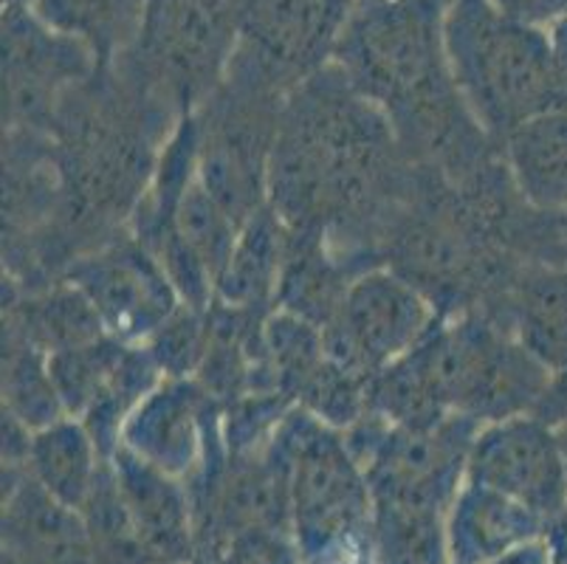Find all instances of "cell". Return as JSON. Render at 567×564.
<instances>
[{
	"mask_svg": "<svg viewBox=\"0 0 567 564\" xmlns=\"http://www.w3.org/2000/svg\"><path fill=\"white\" fill-rule=\"evenodd\" d=\"M441 38L457 96L483 131L505 139L556 107L548 31L503 18L488 0H452Z\"/></svg>",
	"mask_w": 567,
	"mask_h": 564,
	"instance_id": "cell-1",
	"label": "cell"
},
{
	"mask_svg": "<svg viewBox=\"0 0 567 564\" xmlns=\"http://www.w3.org/2000/svg\"><path fill=\"white\" fill-rule=\"evenodd\" d=\"M410 356L443 410L477 423L534 412L550 376L508 330L483 319L435 325Z\"/></svg>",
	"mask_w": 567,
	"mask_h": 564,
	"instance_id": "cell-2",
	"label": "cell"
},
{
	"mask_svg": "<svg viewBox=\"0 0 567 564\" xmlns=\"http://www.w3.org/2000/svg\"><path fill=\"white\" fill-rule=\"evenodd\" d=\"M271 447L286 458L291 534L300 553L373 527V494L342 429L297 407L282 418Z\"/></svg>",
	"mask_w": 567,
	"mask_h": 564,
	"instance_id": "cell-3",
	"label": "cell"
},
{
	"mask_svg": "<svg viewBox=\"0 0 567 564\" xmlns=\"http://www.w3.org/2000/svg\"><path fill=\"white\" fill-rule=\"evenodd\" d=\"M435 328V314L410 279L370 271L350 283L337 317L322 328L324 353L342 370L370 381L410 356Z\"/></svg>",
	"mask_w": 567,
	"mask_h": 564,
	"instance_id": "cell-4",
	"label": "cell"
},
{
	"mask_svg": "<svg viewBox=\"0 0 567 564\" xmlns=\"http://www.w3.org/2000/svg\"><path fill=\"white\" fill-rule=\"evenodd\" d=\"M466 480L512 496L545 522L567 509L559 432L530 412L477 427L468 447Z\"/></svg>",
	"mask_w": 567,
	"mask_h": 564,
	"instance_id": "cell-5",
	"label": "cell"
},
{
	"mask_svg": "<svg viewBox=\"0 0 567 564\" xmlns=\"http://www.w3.org/2000/svg\"><path fill=\"white\" fill-rule=\"evenodd\" d=\"M215 396L198 379H162L122 429L118 447L193 485L209 478L213 447L224 443Z\"/></svg>",
	"mask_w": 567,
	"mask_h": 564,
	"instance_id": "cell-6",
	"label": "cell"
},
{
	"mask_svg": "<svg viewBox=\"0 0 567 564\" xmlns=\"http://www.w3.org/2000/svg\"><path fill=\"white\" fill-rule=\"evenodd\" d=\"M71 286L94 305L107 334L125 345H147L184 305L144 243L107 246L85 257L71 268Z\"/></svg>",
	"mask_w": 567,
	"mask_h": 564,
	"instance_id": "cell-7",
	"label": "cell"
},
{
	"mask_svg": "<svg viewBox=\"0 0 567 564\" xmlns=\"http://www.w3.org/2000/svg\"><path fill=\"white\" fill-rule=\"evenodd\" d=\"M118 494L125 500L144 545L156 564L195 562V514L193 491L184 480L169 478L156 465L144 463L118 447L111 458Z\"/></svg>",
	"mask_w": 567,
	"mask_h": 564,
	"instance_id": "cell-8",
	"label": "cell"
},
{
	"mask_svg": "<svg viewBox=\"0 0 567 564\" xmlns=\"http://www.w3.org/2000/svg\"><path fill=\"white\" fill-rule=\"evenodd\" d=\"M548 522L512 496L481 483H463L446 514L450 564H488L505 551L539 540Z\"/></svg>",
	"mask_w": 567,
	"mask_h": 564,
	"instance_id": "cell-9",
	"label": "cell"
},
{
	"mask_svg": "<svg viewBox=\"0 0 567 564\" xmlns=\"http://www.w3.org/2000/svg\"><path fill=\"white\" fill-rule=\"evenodd\" d=\"M514 193L539 215L567 212V107H548L503 139Z\"/></svg>",
	"mask_w": 567,
	"mask_h": 564,
	"instance_id": "cell-10",
	"label": "cell"
},
{
	"mask_svg": "<svg viewBox=\"0 0 567 564\" xmlns=\"http://www.w3.org/2000/svg\"><path fill=\"white\" fill-rule=\"evenodd\" d=\"M514 339L548 370L567 365V266L525 268L508 291L505 325Z\"/></svg>",
	"mask_w": 567,
	"mask_h": 564,
	"instance_id": "cell-11",
	"label": "cell"
},
{
	"mask_svg": "<svg viewBox=\"0 0 567 564\" xmlns=\"http://www.w3.org/2000/svg\"><path fill=\"white\" fill-rule=\"evenodd\" d=\"M29 478L56 500L80 511L107 458L80 418L65 416L29 438Z\"/></svg>",
	"mask_w": 567,
	"mask_h": 564,
	"instance_id": "cell-12",
	"label": "cell"
},
{
	"mask_svg": "<svg viewBox=\"0 0 567 564\" xmlns=\"http://www.w3.org/2000/svg\"><path fill=\"white\" fill-rule=\"evenodd\" d=\"M282 268V235L277 215L257 209L240 226L235 252L218 279L215 299L231 310H246L260 305L271 291L280 288Z\"/></svg>",
	"mask_w": 567,
	"mask_h": 564,
	"instance_id": "cell-13",
	"label": "cell"
},
{
	"mask_svg": "<svg viewBox=\"0 0 567 564\" xmlns=\"http://www.w3.org/2000/svg\"><path fill=\"white\" fill-rule=\"evenodd\" d=\"M144 0H34V14L45 29L82 40L96 54H111L127 43L142 23Z\"/></svg>",
	"mask_w": 567,
	"mask_h": 564,
	"instance_id": "cell-14",
	"label": "cell"
},
{
	"mask_svg": "<svg viewBox=\"0 0 567 564\" xmlns=\"http://www.w3.org/2000/svg\"><path fill=\"white\" fill-rule=\"evenodd\" d=\"M80 516L94 564H156L138 534L125 500L118 494L111 460L102 465L96 485L82 503Z\"/></svg>",
	"mask_w": 567,
	"mask_h": 564,
	"instance_id": "cell-15",
	"label": "cell"
},
{
	"mask_svg": "<svg viewBox=\"0 0 567 564\" xmlns=\"http://www.w3.org/2000/svg\"><path fill=\"white\" fill-rule=\"evenodd\" d=\"M131 345L105 334L94 341L76 345V348L54 350L49 353V372L56 387V396L63 401L65 416L82 418L96 398L105 392L116 370L125 361Z\"/></svg>",
	"mask_w": 567,
	"mask_h": 564,
	"instance_id": "cell-16",
	"label": "cell"
},
{
	"mask_svg": "<svg viewBox=\"0 0 567 564\" xmlns=\"http://www.w3.org/2000/svg\"><path fill=\"white\" fill-rule=\"evenodd\" d=\"M3 398H7L9 418L29 432H38L65 418L63 401L51 381L49 353L40 350L34 341H29L9 361L7 376H3Z\"/></svg>",
	"mask_w": 567,
	"mask_h": 564,
	"instance_id": "cell-17",
	"label": "cell"
},
{
	"mask_svg": "<svg viewBox=\"0 0 567 564\" xmlns=\"http://www.w3.org/2000/svg\"><path fill=\"white\" fill-rule=\"evenodd\" d=\"M200 564H300V547L286 531L249 527L215 534Z\"/></svg>",
	"mask_w": 567,
	"mask_h": 564,
	"instance_id": "cell-18",
	"label": "cell"
},
{
	"mask_svg": "<svg viewBox=\"0 0 567 564\" xmlns=\"http://www.w3.org/2000/svg\"><path fill=\"white\" fill-rule=\"evenodd\" d=\"M300 564H379L373 542V527L355 534L337 536L324 545L300 553Z\"/></svg>",
	"mask_w": 567,
	"mask_h": 564,
	"instance_id": "cell-19",
	"label": "cell"
},
{
	"mask_svg": "<svg viewBox=\"0 0 567 564\" xmlns=\"http://www.w3.org/2000/svg\"><path fill=\"white\" fill-rule=\"evenodd\" d=\"M503 18L528 29L550 31L567 18V0H488Z\"/></svg>",
	"mask_w": 567,
	"mask_h": 564,
	"instance_id": "cell-20",
	"label": "cell"
},
{
	"mask_svg": "<svg viewBox=\"0 0 567 564\" xmlns=\"http://www.w3.org/2000/svg\"><path fill=\"white\" fill-rule=\"evenodd\" d=\"M530 416L548 423L556 432L567 429V365L559 367V370H550L548 384H545L543 396H539Z\"/></svg>",
	"mask_w": 567,
	"mask_h": 564,
	"instance_id": "cell-21",
	"label": "cell"
},
{
	"mask_svg": "<svg viewBox=\"0 0 567 564\" xmlns=\"http://www.w3.org/2000/svg\"><path fill=\"white\" fill-rule=\"evenodd\" d=\"M550 51H554V85L556 107H567V18L548 31Z\"/></svg>",
	"mask_w": 567,
	"mask_h": 564,
	"instance_id": "cell-22",
	"label": "cell"
},
{
	"mask_svg": "<svg viewBox=\"0 0 567 564\" xmlns=\"http://www.w3.org/2000/svg\"><path fill=\"white\" fill-rule=\"evenodd\" d=\"M488 564H550V553H548V542H545V534L539 540L523 542V545L512 547V551H505L503 556H497L494 562Z\"/></svg>",
	"mask_w": 567,
	"mask_h": 564,
	"instance_id": "cell-23",
	"label": "cell"
},
{
	"mask_svg": "<svg viewBox=\"0 0 567 564\" xmlns=\"http://www.w3.org/2000/svg\"><path fill=\"white\" fill-rule=\"evenodd\" d=\"M550 564H567V509L545 525Z\"/></svg>",
	"mask_w": 567,
	"mask_h": 564,
	"instance_id": "cell-24",
	"label": "cell"
},
{
	"mask_svg": "<svg viewBox=\"0 0 567 564\" xmlns=\"http://www.w3.org/2000/svg\"><path fill=\"white\" fill-rule=\"evenodd\" d=\"M559 232H561V248H565V266H567V212L559 215Z\"/></svg>",
	"mask_w": 567,
	"mask_h": 564,
	"instance_id": "cell-25",
	"label": "cell"
},
{
	"mask_svg": "<svg viewBox=\"0 0 567 564\" xmlns=\"http://www.w3.org/2000/svg\"><path fill=\"white\" fill-rule=\"evenodd\" d=\"M559 443H561V454H565V472H567V429H559Z\"/></svg>",
	"mask_w": 567,
	"mask_h": 564,
	"instance_id": "cell-26",
	"label": "cell"
}]
</instances>
